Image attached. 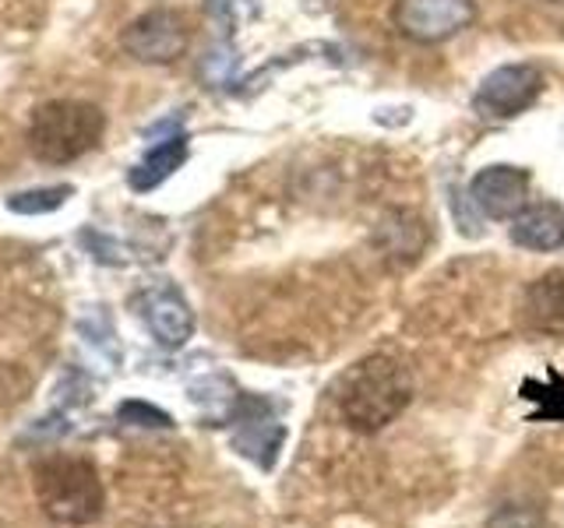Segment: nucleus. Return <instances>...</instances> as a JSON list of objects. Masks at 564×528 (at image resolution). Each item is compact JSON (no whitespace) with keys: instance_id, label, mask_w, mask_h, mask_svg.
I'll return each mask as SVG.
<instances>
[{"instance_id":"nucleus-1","label":"nucleus","mask_w":564,"mask_h":528,"mask_svg":"<svg viewBox=\"0 0 564 528\" xmlns=\"http://www.w3.org/2000/svg\"><path fill=\"white\" fill-rule=\"evenodd\" d=\"M343 419L357 433H378L413 402V377L395 356H367L343 381Z\"/></svg>"},{"instance_id":"nucleus-2","label":"nucleus","mask_w":564,"mask_h":528,"mask_svg":"<svg viewBox=\"0 0 564 528\" xmlns=\"http://www.w3.org/2000/svg\"><path fill=\"white\" fill-rule=\"evenodd\" d=\"M32 490L43 515L67 528L93 525L106 507V490L96 465L75 454H50L32 469Z\"/></svg>"},{"instance_id":"nucleus-3","label":"nucleus","mask_w":564,"mask_h":528,"mask_svg":"<svg viewBox=\"0 0 564 528\" xmlns=\"http://www.w3.org/2000/svg\"><path fill=\"white\" fill-rule=\"evenodd\" d=\"M102 131L106 117L99 106L78 99H53L35 106L29 120V148L43 163L64 166L93 152L102 141Z\"/></svg>"},{"instance_id":"nucleus-4","label":"nucleus","mask_w":564,"mask_h":528,"mask_svg":"<svg viewBox=\"0 0 564 528\" xmlns=\"http://www.w3.org/2000/svg\"><path fill=\"white\" fill-rule=\"evenodd\" d=\"M543 85L546 78L536 64H505L480 81L473 96V110L487 120H511L543 96Z\"/></svg>"},{"instance_id":"nucleus-5","label":"nucleus","mask_w":564,"mask_h":528,"mask_svg":"<svg viewBox=\"0 0 564 528\" xmlns=\"http://www.w3.org/2000/svg\"><path fill=\"white\" fill-rule=\"evenodd\" d=\"M476 22V0H399L395 29L420 46L448 43Z\"/></svg>"},{"instance_id":"nucleus-6","label":"nucleus","mask_w":564,"mask_h":528,"mask_svg":"<svg viewBox=\"0 0 564 528\" xmlns=\"http://www.w3.org/2000/svg\"><path fill=\"white\" fill-rule=\"evenodd\" d=\"M187 22L176 11H149L123 29L120 46L141 64H173L187 50Z\"/></svg>"},{"instance_id":"nucleus-7","label":"nucleus","mask_w":564,"mask_h":528,"mask_svg":"<svg viewBox=\"0 0 564 528\" xmlns=\"http://www.w3.org/2000/svg\"><path fill=\"white\" fill-rule=\"evenodd\" d=\"M469 198L480 216L511 222L529 205V173L519 166H505V163L487 166L473 176Z\"/></svg>"},{"instance_id":"nucleus-8","label":"nucleus","mask_w":564,"mask_h":528,"mask_svg":"<svg viewBox=\"0 0 564 528\" xmlns=\"http://www.w3.org/2000/svg\"><path fill=\"white\" fill-rule=\"evenodd\" d=\"M431 229L416 211L395 208L378 222L375 229V243L381 246V257L392 261L395 268H410L413 261H420V254L427 251Z\"/></svg>"},{"instance_id":"nucleus-9","label":"nucleus","mask_w":564,"mask_h":528,"mask_svg":"<svg viewBox=\"0 0 564 528\" xmlns=\"http://www.w3.org/2000/svg\"><path fill=\"white\" fill-rule=\"evenodd\" d=\"M511 243L525 246V251H554L564 243V211L551 201L525 205L511 219Z\"/></svg>"},{"instance_id":"nucleus-10","label":"nucleus","mask_w":564,"mask_h":528,"mask_svg":"<svg viewBox=\"0 0 564 528\" xmlns=\"http://www.w3.org/2000/svg\"><path fill=\"white\" fill-rule=\"evenodd\" d=\"M145 321L159 339V345H166V349H181L194 331V317L187 304L170 289H159L145 299Z\"/></svg>"},{"instance_id":"nucleus-11","label":"nucleus","mask_w":564,"mask_h":528,"mask_svg":"<svg viewBox=\"0 0 564 528\" xmlns=\"http://www.w3.org/2000/svg\"><path fill=\"white\" fill-rule=\"evenodd\" d=\"M525 317L540 331H564V268L540 275L525 289Z\"/></svg>"},{"instance_id":"nucleus-12","label":"nucleus","mask_w":564,"mask_h":528,"mask_svg":"<svg viewBox=\"0 0 564 528\" xmlns=\"http://www.w3.org/2000/svg\"><path fill=\"white\" fill-rule=\"evenodd\" d=\"M522 398L540 405L533 419H557V422H564V377L557 374V370H546V384L529 377L522 384Z\"/></svg>"},{"instance_id":"nucleus-13","label":"nucleus","mask_w":564,"mask_h":528,"mask_svg":"<svg viewBox=\"0 0 564 528\" xmlns=\"http://www.w3.org/2000/svg\"><path fill=\"white\" fill-rule=\"evenodd\" d=\"M184 141H173V145H163V148H155L145 163L138 166L134 173V187H155L159 180H166V176L184 163Z\"/></svg>"},{"instance_id":"nucleus-14","label":"nucleus","mask_w":564,"mask_h":528,"mask_svg":"<svg viewBox=\"0 0 564 528\" xmlns=\"http://www.w3.org/2000/svg\"><path fill=\"white\" fill-rule=\"evenodd\" d=\"M487 528H551V521L536 504H501L487 518Z\"/></svg>"},{"instance_id":"nucleus-15","label":"nucleus","mask_w":564,"mask_h":528,"mask_svg":"<svg viewBox=\"0 0 564 528\" xmlns=\"http://www.w3.org/2000/svg\"><path fill=\"white\" fill-rule=\"evenodd\" d=\"M128 416H138V419H145V427H170V416H163L159 409H152V405H138V402H128L120 409V419H128Z\"/></svg>"},{"instance_id":"nucleus-16","label":"nucleus","mask_w":564,"mask_h":528,"mask_svg":"<svg viewBox=\"0 0 564 528\" xmlns=\"http://www.w3.org/2000/svg\"><path fill=\"white\" fill-rule=\"evenodd\" d=\"M543 4H554L557 8V4H564V0H543Z\"/></svg>"}]
</instances>
